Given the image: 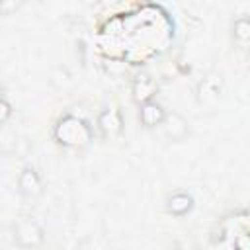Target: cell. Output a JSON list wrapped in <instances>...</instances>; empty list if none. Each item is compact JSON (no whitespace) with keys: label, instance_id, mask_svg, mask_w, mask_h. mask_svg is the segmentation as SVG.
<instances>
[{"label":"cell","instance_id":"obj_1","mask_svg":"<svg viewBox=\"0 0 250 250\" xmlns=\"http://www.w3.org/2000/svg\"><path fill=\"white\" fill-rule=\"evenodd\" d=\"M55 139L62 146H84L92 141V129L82 119L66 115L55 127Z\"/></svg>","mask_w":250,"mask_h":250},{"label":"cell","instance_id":"obj_2","mask_svg":"<svg viewBox=\"0 0 250 250\" xmlns=\"http://www.w3.org/2000/svg\"><path fill=\"white\" fill-rule=\"evenodd\" d=\"M14 238L18 242V246L29 250V248H37V246L43 244L45 230L33 219H21L14 225Z\"/></svg>","mask_w":250,"mask_h":250},{"label":"cell","instance_id":"obj_3","mask_svg":"<svg viewBox=\"0 0 250 250\" xmlns=\"http://www.w3.org/2000/svg\"><path fill=\"white\" fill-rule=\"evenodd\" d=\"M18 189L23 197H37L43 191V182L41 176L37 174L35 168H23L20 178H18Z\"/></svg>","mask_w":250,"mask_h":250},{"label":"cell","instance_id":"obj_4","mask_svg":"<svg viewBox=\"0 0 250 250\" xmlns=\"http://www.w3.org/2000/svg\"><path fill=\"white\" fill-rule=\"evenodd\" d=\"M139 117H141V123L145 127H156V125H162L164 123L166 111L156 102H146V104H143V107L139 111Z\"/></svg>","mask_w":250,"mask_h":250},{"label":"cell","instance_id":"obj_5","mask_svg":"<svg viewBox=\"0 0 250 250\" xmlns=\"http://www.w3.org/2000/svg\"><path fill=\"white\" fill-rule=\"evenodd\" d=\"M166 209H168V213H172L176 217H184V215H188L193 209V197L184 193V191H178V193L168 197Z\"/></svg>","mask_w":250,"mask_h":250},{"label":"cell","instance_id":"obj_6","mask_svg":"<svg viewBox=\"0 0 250 250\" xmlns=\"http://www.w3.org/2000/svg\"><path fill=\"white\" fill-rule=\"evenodd\" d=\"M133 92H135V98L139 96V100H141L143 104L150 102V96L154 94V82H152V78H150L148 74L139 76V78L135 80V88H133Z\"/></svg>","mask_w":250,"mask_h":250},{"label":"cell","instance_id":"obj_7","mask_svg":"<svg viewBox=\"0 0 250 250\" xmlns=\"http://www.w3.org/2000/svg\"><path fill=\"white\" fill-rule=\"evenodd\" d=\"M111 117H113V109H105V111H102L100 117H98V121H102V123H98L100 129L104 131V135H109V137H111V135H117V133L121 131V125H123L121 117L115 119V121H111Z\"/></svg>","mask_w":250,"mask_h":250},{"label":"cell","instance_id":"obj_8","mask_svg":"<svg viewBox=\"0 0 250 250\" xmlns=\"http://www.w3.org/2000/svg\"><path fill=\"white\" fill-rule=\"evenodd\" d=\"M234 37L240 43L248 41V37H250V21H248V18H240V20L234 21Z\"/></svg>","mask_w":250,"mask_h":250},{"label":"cell","instance_id":"obj_9","mask_svg":"<svg viewBox=\"0 0 250 250\" xmlns=\"http://www.w3.org/2000/svg\"><path fill=\"white\" fill-rule=\"evenodd\" d=\"M10 115H12V105L4 98H0V125L6 123L10 119Z\"/></svg>","mask_w":250,"mask_h":250}]
</instances>
